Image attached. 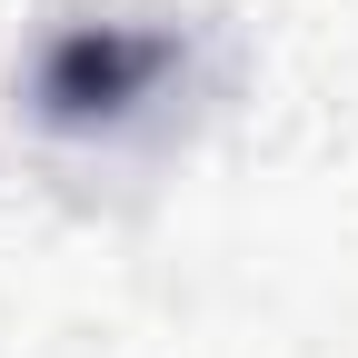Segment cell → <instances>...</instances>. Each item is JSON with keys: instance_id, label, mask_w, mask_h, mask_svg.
Returning <instances> with one entry per match:
<instances>
[{"instance_id": "obj_1", "label": "cell", "mask_w": 358, "mask_h": 358, "mask_svg": "<svg viewBox=\"0 0 358 358\" xmlns=\"http://www.w3.org/2000/svg\"><path fill=\"white\" fill-rule=\"evenodd\" d=\"M150 80H159V40L120 30V20H90V30L50 40L40 100H50V120H120L129 100H150Z\"/></svg>"}]
</instances>
